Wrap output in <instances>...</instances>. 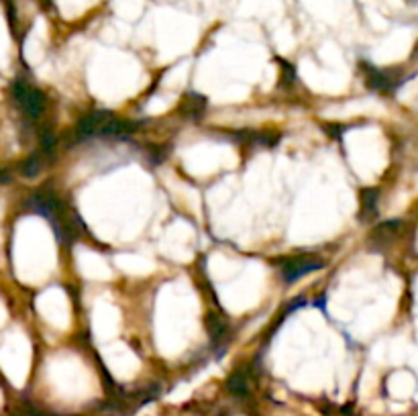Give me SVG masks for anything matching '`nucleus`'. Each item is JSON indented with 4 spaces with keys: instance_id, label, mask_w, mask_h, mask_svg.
<instances>
[{
    "instance_id": "8",
    "label": "nucleus",
    "mask_w": 418,
    "mask_h": 416,
    "mask_svg": "<svg viewBox=\"0 0 418 416\" xmlns=\"http://www.w3.org/2000/svg\"><path fill=\"white\" fill-rule=\"evenodd\" d=\"M209 331H210L212 341H214V343H218V341H223V339L227 337L229 324L223 323V321H221V319H216V317H209Z\"/></svg>"
},
{
    "instance_id": "10",
    "label": "nucleus",
    "mask_w": 418,
    "mask_h": 416,
    "mask_svg": "<svg viewBox=\"0 0 418 416\" xmlns=\"http://www.w3.org/2000/svg\"><path fill=\"white\" fill-rule=\"evenodd\" d=\"M281 82H284V84H286V82H288V84H292V82H294V68H292V66H290V64H286V62H281Z\"/></svg>"
},
{
    "instance_id": "2",
    "label": "nucleus",
    "mask_w": 418,
    "mask_h": 416,
    "mask_svg": "<svg viewBox=\"0 0 418 416\" xmlns=\"http://www.w3.org/2000/svg\"><path fill=\"white\" fill-rule=\"evenodd\" d=\"M13 94L17 98V102L21 104L23 113L31 118H39L43 115V102H46V96L39 92L37 88H33L31 84L17 80L13 84Z\"/></svg>"
},
{
    "instance_id": "4",
    "label": "nucleus",
    "mask_w": 418,
    "mask_h": 416,
    "mask_svg": "<svg viewBox=\"0 0 418 416\" xmlns=\"http://www.w3.org/2000/svg\"><path fill=\"white\" fill-rule=\"evenodd\" d=\"M402 82L404 80H396L386 69H375L372 66L365 69V84H368V88H372L375 92H394Z\"/></svg>"
},
{
    "instance_id": "5",
    "label": "nucleus",
    "mask_w": 418,
    "mask_h": 416,
    "mask_svg": "<svg viewBox=\"0 0 418 416\" xmlns=\"http://www.w3.org/2000/svg\"><path fill=\"white\" fill-rule=\"evenodd\" d=\"M109 116H113V113H109V111H94V113L82 116L80 123H78V129H76L78 135L82 139L98 137V131H100V127L104 125V120Z\"/></svg>"
},
{
    "instance_id": "1",
    "label": "nucleus",
    "mask_w": 418,
    "mask_h": 416,
    "mask_svg": "<svg viewBox=\"0 0 418 416\" xmlns=\"http://www.w3.org/2000/svg\"><path fill=\"white\" fill-rule=\"evenodd\" d=\"M27 208L35 214H41L49 219L51 223H57L60 219H64L68 214V210L64 207V202L60 200V196L51 190V188H41L37 190L29 202H27Z\"/></svg>"
},
{
    "instance_id": "6",
    "label": "nucleus",
    "mask_w": 418,
    "mask_h": 416,
    "mask_svg": "<svg viewBox=\"0 0 418 416\" xmlns=\"http://www.w3.org/2000/svg\"><path fill=\"white\" fill-rule=\"evenodd\" d=\"M227 390L235 398H247L249 396V375L245 370H237L227 380Z\"/></svg>"
},
{
    "instance_id": "9",
    "label": "nucleus",
    "mask_w": 418,
    "mask_h": 416,
    "mask_svg": "<svg viewBox=\"0 0 418 416\" xmlns=\"http://www.w3.org/2000/svg\"><path fill=\"white\" fill-rule=\"evenodd\" d=\"M361 204H363V214L365 219H372L377 212V192L375 190H365L363 192V198H361Z\"/></svg>"
},
{
    "instance_id": "7",
    "label": "nucleus",
    "mask_w": 418,
    "mask_h": 416,
    "mask_svg": "<svg viewBox=\"0 0 418 416\" xmlns=\"http://www.w3.org/2000/svg\"><path fill=\"white\" fill-rule=\"evenodd\" d=\"M47 158H49V155H46L41 149H39L35 155H31V158H29V160H27L23 165H21V172H23L25 178H35V176H37V174H39V172L46 167Z\"/></svg>"
},
{
    "instance_id": "3",
    "label": "nucleus",
    "mask_w": 418,
    "mask_h": 416,
    "mask_svg": "<svg viewBox=\"0 0 418 416\" xmlns=\"http://www.w3.org/2000/svg\"><path fill=\"white\" fill-rule=\"evenodd\" d=\"M321 268H323V263L314 261L310 257H290V259L279 261V274L286 284H294L302 276L314 272V270H321Z\"/></svg>"
}]
</instances>
